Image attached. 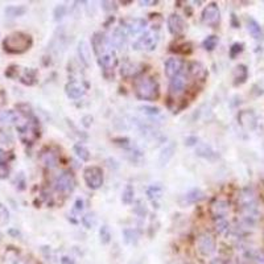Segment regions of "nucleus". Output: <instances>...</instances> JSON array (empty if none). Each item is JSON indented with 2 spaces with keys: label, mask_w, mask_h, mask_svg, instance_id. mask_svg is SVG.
Instances as JSON below:
<instances>
[{
  "label": "nucleus",
  "mask_w": 264,
  "mask_h": 264,
  "mask_svg": "<svg viewBox=\"0 0 264 264\" xmlns=\"http://www.w3.org/2000/svg\"><path fill=\"white\" fill-rule=\"evenodd\" d=\"M135 213L138 214V216L140 217V218H143L144 216H147V208H146V204L143 205L142 201H138L136 202V206H135Z\"/></svg>",
  "instance_id": "41"
},
{
  "label": "nucleus",
  "mask_w": 264,
  "mask_h": 264,
  "mask_svg": "<svg viewBox=\"0 0 264 264\" xmlns=\"http://www.w3.org/2000/svg\"><path fill=\"white\" fill-rule=\"evenodd\" d=\"M210 264H226V261L223 260V259H221V257H216V259H213V260L210 261Z\"/></svg>",
  "instance_id": "48"
},
{
  "label": "nucleus",
  "mask_w": 264,
  "mask_h": 264,
  "mask_svg": "<svg viewBox=\"0 0 264 264\" xmlns=\"http://www.w3.org/2000/svg\"><path fill=\"white\" fill-rule=\"evenodd\" d=\"M6 160V152L0 148V164H3Z\"/></svg>",
  "instance_id": "49"
},
{
  "label": "nucleus",
  "mask_w": 264,
  "mask_h": 264,
  "mask_svg": "<svg viewBox=\"0 0 264 264\" xmlns=\"http://www.w3.org/2000/svg\"><path fill=\"white\" fill-rule=\"evenodd\" d=\"M27 12V8L23 6H10L6 8V15L8 18H20Z\"/></svg>",
  "instance_id": "32"
},
{
  "label": "nucleus",
  "mask_w": 264,
  "mask_h": 264,
  "mask_svg": "<svg viewBox=\"0 0 264 264\" xmlns=\"http://www.w3.org/2000/svg\"><path fill=\"white\" fill-rule=\"evenodd\" d=\"M218 37L217 36H209V37H206L205 40H204V42H202V46L206 49V50H209V52H212V50H214V49L217 48V45H218Z\"/></svg>",
  "instance_id": "35"
},
{
  "label": "nucleus",
  "mask_w": 264,
  "mask_h": 264,
  "mask_svg": "<svg viewBox=\"0 0 264 264\" xmlns=\"http://www.w3.org/2000/svg\"><path fill=\"white\" fill-rule=\"evenodd\" d=\"M74 210L76 212H82L84 210V200H81V198L77 200L76 205H74Z\"/></svg>",
  "instance_id": "45"
},
{
  "label": "nucleus",
  "mask_w": 264,
  "mask_h": 264,
  "mask_svg": "<svg viewBox=\"0 0 264 264\" xmlns=\"http://www.w3.org/2000/svg\"><path fill=\"white\" fill-rule=\"evenodd\" d=\"M85 93H86V89L78 81H70L65 85V94L70 99H80L84 97Z\"/></svg>",
  "instance_id": "16"
},
{
  "label": "nucleus",
  "mask_w": 264,
  "mask_h": 264,
  "mask_svg": "<svg viewBox=\"0 0 264 264\" xmlns=\"http://www.w3.org/2000/svg\"><path fill=\"white\" fill-rule=\"evenodd\" d=\"M197 155L198 156L204 157V159H206V160H216L217 157H218V155H217V152L214 150H213L212 147L208 146V144H200L197 148Z\"/></svg>",
  "instance_id": "27"
},
{
  "label": "nucleus",
  "mask_w": 264,
  "mask_h": 264,
  "mask_svg": "<svg viewBox=\"0 0 264 264\" xmlns=\"http://www.w3.org/2000/svg\"><path fill=\"white\" fill-rule=\"evenodd\" d=\"M197 248L204 256H209L216 252V239L209 233H204L197 238Z\"/></svg>",
  "instance_id": "7"
},
{
  "label": "nucleus",
  "mask_w": 264,
  "mask_h": 264,
  "mask_svg": "<svg viewBox=\"0 0 264 264\" xmlns=\"http://www.w3.org/2000/svg\"><path fill=\"white\" fill-rule=\"evenodd\" d=\"M54 188L59 193L69 194L76 188V177L70 170H62L54 180Z\"/></svg>",
  "instance_id": "5"
},
{
  "label": "nucleus",
  "mask_w": 264,
  "mask_h": 264,
  "mask_svg": "<svg viewBox=\"0 0 264 264\" xmlns=\"http://www.w3.org/2000/svg\"><path fill=\"white\" fill-rule=\"evenodd\" d=\"M21 120V114L19 111H2L0 112V131L10 128L11 125H18Z\"/></svg>",
  "instance_id": "11"
},
{
  "label": "nucleus",
  "mask_w": 264,
  "mask_h": 264,
  "mask_svg": "<svg viewBox=\"0 0 264 264\" xmlns=\"http://www.w3.org/2000/svg\"><path fill=\"white\" fill-rule=\"evenodd\" d=\"M99 65L103 68V70H112L118 63V58L112 50H108L107 53H104L103 56L99 57Z\"/></svg>",
  "instance_id": "21"
},
{
  "label": "nucleus",
  "mask_w": 264,
  "mask_h": 264,
  "mask_svg": "<svg viewBox=\"0 0 264 264\" xmlns=\"http://www.w3.org/2000/svg\"><path fill=\"white\" fill-rule=\"evenodd\" d=\"M66 11H68V8H66V6H63V4L57 6V7L54 8V12H53V15H54V20L56 21L61 20V19L66 15Z\"/></svg>",
  "instance_id": "40"
},
{
  "label": "nucleus",
  "mask_w": 264,
  "mask_h": 264,
  "mask_svg": "<svg viewBox=\"0 0 264 264\" xmlns=\"http://www.w3.org/2000/svg\"><path fill=\"white\" fill-rule=\"evenodd\" d=\"M99 238H101L102 244H108L111 242V231H110V227L103 225V226L99 229Z\"/></svg>",
  "instance_id": "36"
},
{
  "label": "nucleus",
  "mask_w": 264,
  "mask_h": 264,
  "mask_svg": "<svg viewBox=\"0 0 264 264\" xmlns=\"http://www.w3.org/2000/svg\"><path fill=\"white\" fill-rule=\"evenodd\" d=\"M73 151H74V153H76V156L78 157L80 160H82V161L90 160V157H91L90 151L87 150L84 144H81V143H77V144H74Z\"/></svg>",
  "instance_id": "31"
},
{
  "label": "nucleus",
  "mask_w": 264,
  "mask_h": 264,
  "mask_svg": "<svg viewBox=\"0 0 264 264\" xmlns=\"http://www.w3.org/2000/svg\"><path fill=\"white\" fill-rule=\"evenodd\" d=\"M142 110L144 114L151 115V116H155V115L160 114V108L151 107V106H144V107H142Z\"/></svg>",
  "instance_id": "42"
},
{
  "label": "nucleus",
  "mask_w": 264,
  "mask_h": 264,
  "mask_svg": "<svg viewBox=\"0 0 264 264\" xmlns=\"http://www.w3.org/2000/svg\"><path fill=\"white\" fill-rule=\"evenodd\" d=\"M244 256L252 264H264V251L259 248H246Z\"/></svg>",
  "instance_id": "25"
},
{
  "label": "nucleus",
  "mask_w": 264,
  "mask_h": 264,
  "mask_svg": "<svg viewBox=\"0 0 264 264\" xmlns=\"http://www.w3.org/2000/svg\"><path fill=\"white\" fill-rule=\"evenodd\" d=\"M91 46L94 49L95 54L98 56V58L101 56H103L104 53H107L110 50V42H108V37H106L104 33L102 32H97L91 37Z\"/></svg>",
  "instance_id": "8"
},
{
  "label": "nucleus",
  "mask_w": 264,
  "mask_h": 264,
  "mask_svg": "<svg viewBox=\"0 0 264 264\" xmlns=\"http://www.w3.org/2000/svg\"><path fill=\"white\" fill-rule=\"evenodd\" d=\"M82 223L86 229H93L97 223V217L94 213H87L86 216L82 217Z\"/></svg>",
  "instance_id": "37"
},
{
  "label": "nucleus",
  "mask_w": 264,
  "mask_h": 264,
  "mask_svg": "<svg viewBox=\"0 0 264 264\" xmlns=\"http://www.w3.org/2000/svg\"><path fill=\"white\" fill-rule=\"evenodd\" d=\"M8 173H10V168L7 167V164H0V178L8 177Z\"/></svg>",
  "instance_id": "44"
},
{
  "label": "nucleus",
  "mask_w": 264,
  "mask_h": 264,
  "mask_svg": "<svg viewBox=\"0 0 264 264\" xmlns=\"http://www.w3.org/2000/svg\"><path fill=\"white\" fill-rule=\"evenodd\" d=\"M123 239L129 246H136L139 242V233L135 229H124L123 230Z\"/></svg>",
  "instance_id": "30"
},
{
  "label": "nucleus",
  "mask_w": 264,
  "mask_h": 264,
  "mask_svg": "<svg viewBox=\"0 0 264 264\" xmlns=\"http://www.w3.org/2000/svg\"><path fill=\"white\" fill-rule=\"evenodd\" d=\"M174 152H176V144L174 143H169L161 150L160 155H159V164L160 167H165L170 161V159L173 157Z\"/></svg>",
  "instance_id": "22"
},
{
  "label": "nucleus",
  "mask_w": 264,
  "mask_h": 264,
  "mask_svg": "<svg viewBox=\"0 0 264 264\" xmlns=\"http://www.w3.org/2000/svg\"><path fill=\"white\" fill-rule=\"evenodd\" d=\"M135 198V189L132 185H127L122 193V202L124 205H131Z\"/></svg>",
  "instance_id": "33"
},
{
  "label": "nucleus",
  "mask_w": 264,
  "mask_h": 264,
  "mask_svg": "<svg viewBox=\"0 0 264 264\" xmlns=\"http://www.w3.org/2000/svg\"><path fill=\"white\" fill-rule=\"evenodd\" d=\"M246 27L248 33L251 35V37L255 38V40H261V38H263V29H261L260 24H259L254 18L246 19Z\"/></svg>",
  "instance_id": "20"
},
{
  "label": "nucleus",
  "mask_w": 264,
  "mask_h": 264,
  "mask_svg": "<svg viewBox=\"0 0 264 264\" xmlns=\"http://www.w3.org/2000/svg\"><path fill=\"white\" fill-rule=\"evenodd\" d=\"M205 194H204V191L201 189H191L190 191H188L186 194L184 195V202L185 204H195V202H200L201 200H204Z\"/></svg>",
  "instance_id": "29"
},
{
  "label": "nucleus",
  "mask_w": 264,
  "mask_h": 264,
  "mask_svg": "<svg viewBox=\"0 0 264 264\" xmlns=\"http://www.w3.org/2000/svg\"><path fill=\"white\" fill-rule=\"evenodd\" d=\"M33 45V40L24 32H14L4 38L3 48L11 54H21L27 52Z\"/></svg>",
  "instance_id": "2"
},
{
  "label": "nucleus",
  "mask_w": 264,
  "mask_h": 264,
  "mask_svg": "<svg viewBox=\"0 0 264 264\" xmlns=\"http://www.w3.org/2000/svg\"><path fill=\"white\" fill-rule=\"evenodd\" d=\"M167 25L169 32L173 36H181L184 33L185 28H186L184 19L181 18L180 15L177 14L169 15V18H168L167 20Z\"/></svg>",
  "instance_id": "13"
},
{
  "label": "nucleus",
  "mask_w": 264,
  "mask_h": 264,
  "mask_svg": "<svg viewBox=\"0 0 264 264\" xmlns=\"http://www.w3.org/2000/svg\"><path fill=\"white\" fill-rule=\"evenodd\" d=\"M102 8L107 12H111V11L116 10V3L115 2H102L101 3Z\"/></svg>",
  "instance_id": "43"
},
{
  "label": "nucleus",
  "mask_w": 264,
  "mask_h": 264,
  "mask_svg": "<svg viewBox=\"0 0 264 264\" xmlns=\"http://www.w3.org/2000/svg\"><path fill=\"white\" fill-rule=\"evenodd\" d=\"M147 195H148L151 201L155 202L163 195V188H161L160 185H151L150 188L147 189Z\"/></svg>",
  "instance_id": "34"
},
{
  "label": "nucleus",
  "mask_w": 264,
  "mask_h": 264,
  "mask_svg": "<svg viewBox=\"0 0 264 264\" xmlns=\"http://www.w3.org/2000/svg\"><path fill=\"white\" fill-rule=\"evenodd\" d=\"M182 69H184V61L177 57H170L165 61L164 63V72H165V76L168 78H173V77L178 76V74L182 73Z\"/></svg>",
  "instance_id": "9"
},
{
  "label": "nucleus",
  "mask_w": 264,
  "mask_h": 264,
  "mask_svg": "<svg viewBox=\"0 0 264 264\" xmlns=\"http://www.w3.org/2000/svg\"><path fill=\"white\" fill-rule=\"evenodd\" d=\"M108 42L111 48L122 49L124 48L125 42H127V32L123 27H118L112 31L111 36L108 37Z\"/></svg>",
  "instance_id": "15"
},
{
  "label": "nucleus",
  "mask_w": 264,
  "mask_h": 264,
  "mask_svg": "<svg viewBox=\"0 0 264 264\" xmlns=\"http://www.w3.org/2000/svg\"><path fill=\"white\" fill-rule=\"evenodd\" d=\"M243 50H244L243 44H242V42H235V44H233L231 48H230V57H231V58H235V57L239 56Z\"/></svg>",
  "instance_id": "39"
},
{
  "label": "nucleus",
  "mask_w": 264,
  "mask_h": 264,
  "mask_svg": "<svg viewBox=\"0 0 264 264\" xmlns=\"http://www.w3.org/2000/svg\"><path fill=\"white\" fill-rule=\"evenodd\" d=\"M147 25H148V21L146 19H129L127 20L124 25V29L127 32V35L131 36H138V35H143L146 32Z\"/></svg>",
  "instance_id": "10"
},
{
  "label": "nucleus",
  "mask_w": 264,
  "mask_h": 264,
  "mask_svg": "<svg viewBox=\"0 0 264 264\" xmlns=\"http://www.w3.org/2000/svg\"><path fill=\"white\" fill-rule=\"evenodd\" d=\"M214 222H216V230L218 231V234H221V235H229V233L231 231V226H230L227 217L214 218Z\"/></svg>",
  "instance_id": "28"
},
{
  "label": "nucleus",
  "mask_w": 264,
  "mask_h": 264,
  "mask_svg": "<svg viewBox=\"0 0 264 264\" xmlns=\"http://www.w3.org/2000/svg\"><path fill=\"white\" fill-rule=\"evenodd\" d=\"M19 81L21 84L27 85V86H32L36 84V78H37V72L31 68H25L24 70H21V73L18 74ZM16 76V77H18Z\"/></svg>",
  "instance_id": "23"
},
{
  "label": "nucleus",
  "mask_w": 264,
  "mask_h": 264,
  "mask_svg": "<svg viewBox=\"0 0 264 264\" xmlns=\"http://www.w3.org/2000/svg\"><path fill=\"white\" fill-rule=\"evenodd\" d=\"M212 214L214 218H218V217H227L230 210L229 202L225 201V200H216V201L212 204Z\"/></svg>",
  "instance_id": "18"
},
{
  "label": "nucleus",
  "mask_w": 264,
  "mask_h": 264,
  "mask_svg": "<svg viewBox=\"0 0 264 264\" xmlns=\"http://www.w3.org/2000/svg\"><path fill=\"white\" fill-rule=\"evenodd\" d=\"M248 78V69L247 66L240 63L234 69V85L235 86H239V85H243L244 82Z\"/></svg>",
  "instance_id": "24"
},
{
  "label": "nucleus",
  "mask_w": 264,
  "mask_h": 264,
  "mask_svg": "<svg viewBox=\"0 0 264 264\" xmlns=\"http://www.w3.org/2000/svg\"><path fill=\"white\" fill-rule=\"evenodd\" d=\"M238 122L244 129L254 131L257 125V116L254 111L244 110V111H240L239 115H238Z\"/></svg>",
  "instance_id": "12"
},
{
  "label": "nucleus",
  "mask_w": 264,
  "mask_h": 264,
  "mask_svg": "<svg viewBox=\"0 0 264 264\" xmlns=\"http://www.w3.org/2000/svg\"><path fill=\"white\" fill-rule=\"evenodd\" d=\"M202 23L208 27L216 28L221 23V11H219L218 6L216 3L208 4L204 11H202Z\"/></svg>",
  "instance_id": "6"
},
{
  "label": "nucleus",
  "mask_w": 264,
  "mask_h": 264,
  "mask_svg": "<svg viewBox=\"0 0 264 264\" xmlns=\"http://www.w3.org/2000/svg\"><path fill=\"white\" fill-rule=\"evenodd\" d=\"M140 68L142 65L138 62H131V61H125L122 65V76L124 77H135L140 73Z\"/></svg>",
  "instance_id": "26"
},
{
  "label": "nucleus",
  "mask_w": 264,
  "mask_h": 264,
  "mask_svg": "<svg viewBox=\"0 0 264 264\" xmlns=\"http://www.w3.org/2000/svg\"><path fill=\"white\" fill-rule=\"evenodd\" d=\"M139 4L144 7V6H150V4H156V2H153V0H140Z\"/></svg>",
  "instance_id": "47"
},
{
  "label": "nucleus",
  "mask_w": 264,
  "mask_h": 264,
  "mask_svg": "<svg viewBox=\"0 0 264 264\" xmlns=\"http://www.w3.org/2000/svg\"><path fill=\"white\" fill-rule=\"evenodd\" d=\"M77 52H78V57H80L81 62L89 68V66L91 65V50H90V46H89V44H87L85 40H81V41L78 42Z\"/></svg>",
  "instance_id": "19"
},
{
  "label": "nucleus",
  "mask_w": 264,
  "mask_h": 264,
  "mask_svg": "<svg viewBox=\"0 0 264 264\" xmlns=\"http://www.w3.org/2000/svg\"><path fill=\"white\" fill-rule=\"evenodd\" d=\"M134 90H135L136 97L142 99V101H156L160 94V90H159V84L157 81L152 77L144 76L140 77L135 81L134 84Z\"/></svg>",
  "instance_id": "1"
},
{
  "label": "nucleus",
  "mask_w": 264,
  "mask_h": 264,
  "mask_svg": "<svg viewBox=\"0 0 264 264\" xmlns=\"http://www.w3.org/2000/svg\"><path fill=\"white\" fill-rule=\"evenodd\" d=\"M159 44V33L156 31H146L140 36L135 42H134V49L135 50H143V52H152L155 50Z\"/></svg>",
  "instance_id": "3"
},
{
  "label": "nucleus",
  "mask_w": 264,
  "mask_h": 264,
  "mask_svg": "<svg viewBox=\"0 0 264 264\" xmlns=\"http://www.w3.org/2000/svg\"><path fill=\"white\" fill-rule=\"evenodd\" d=\"M61 264H76V261H74L73 257L70 256H62L61 257Z\"/></svg>",
  "instance_id": "46"
},
{
  "label": "nucleus",
  "mask_w": 264,
  "mask_h": 264,
  "mask_svg": "<svg viewBox=\"0 0 264 264\" xmlns=\"http://www.w3.org/2000/svg\"><path fill=\"white\" fill-rule=\"evenodd\" d=\"M40 160H41L44 167L48 168V169H53L58 165V155L52 148H45V150L41 151Z\"/></svg>",
  "instance_id": "17"
},
{
  "label": "nucleus",
  "mask_w": 264,
  "mask_h": 264,
  "mask_svg": "<svg viewBox=\"0 0 264 264\" xmlns=\"http://www.w3.org/2000/svg\"><path fill=\"white\" fill-rule=\"evenodd\" d=\"M19 255L16 251H8L3 259V264H19Z\"/></svg>",
  "instance_id": "38"
},
{
  "label": "nucleus",
  "mask_w": 264,
  "mask_h": 264,
  "mask_svg": "<svg viewBox=\"0 0 264 264\" xmlns=\"http://www.w3.org/2000/svg\"><path fill=\"white\" fill-rule=\"evenodd\" d=\"M186 84H188V80H186V76H185L184 73L173 77V78L170 80L169 93L173 95V97L181 95L185 91V89H186Z\"/></svg>",
  "instance_id": "14"
},
{
  "label": "nucleus",
  "mask_w": 264,
  "mask_h": 264,
  "mask_svg": "<svg viewBox=\"0 0 264 264\" xmlns=\"http://www.w3.org/2000/svg\"><path fill=\"white\" fill-rule=\"evenodd\" d=\"M84 180L86 182L87 188H90L91 190H98L99 188H102V185L104 182V176L102 168L91 165L87 167L84 170Z\"/></svg>",
  "instance_id": "4"
}]
</instances>
